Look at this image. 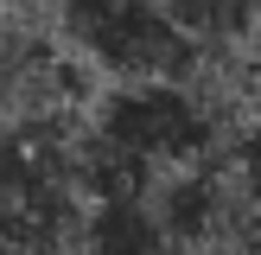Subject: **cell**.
<instances>
[{"label": "cell", "mask_w": 261, "mask_h": 255, "mask_svg": "<svg viewBox=\"0 0 261 255\" xmlns=\"http://www.w3.org/2000/svg\"><path fill=\"white\" fill-rule=\"evenodd\" d=\"M83 217V191L70 172V134L32 128V115L0 128V230L32 249L64 255Z\"/></svg>", "instance_id": "cell-3"}, {"label": "cell", "mask_w": 261, "mask_h": 255, "mask_svg": "<svg viewBox=\"0 0 261 255\" xmlns=\"http://www.w3.org/2000/svg\"><path fill=\"white\" fill-rule=\"evenodd\" d=\"M249 7H255V19H261V0H249Z\"/></svg>", "instance_id": "cell-7"}, {"label": "cell", "mask_w": 261, "mask_h": 255, "mask_svg": "<svg viewBox=\"0 0 261 255\" xmlns=\"http://www.w3.org/2000/svg\"><path fill=\"white\" fill-rule=\"evenodd\" d=\"M7 58H13V32L0 26V83H7Z\"/></svg>", "instance_id": "cell-6"}, {"label": "cell", "mask_w": 261, "mask_h": 255, "mask_svg": "<svg viewBox=\"0 0 261 255\" xmlns=\"http://www.w3.org/2000/svg\"><path fill=\"white\" fill-rule=\"evenodd\" d=\"M0 255H51V249H32V242H19V236H7V230H0Z\"/></svg>", "instance_id": "cell-5"}, {"label": "cell", "mask_w": 261, "mask_h": 255, "mask_svg": "<svg viewBox=\"0 0 261 255\" xmlns=\"http://www.w3.org/2000/svg\"><path fill=\"white\" fill-rule=\"evenodd\" d=\"M83 134L160 185L178 166H204L223 153V109L198 89V76H115L83 115Z\"/></svg>", "instance_id": "cell-1"}, {"label": "cell", "mask_w": 261, "mask_h": 255, "mask_svg": "<svg viewBox=\"0 0 261 255\" xmlns=\"http://www.w3.org/2000/svg\"><path fill=\"white\" fill-rule=\"evenodd\" d=\"M51 19L70 58L115 76H198L204 51L178 26L172 0H51Z\"/></svg>", "instance_id": "cell-2"}, {"label": "cell", "mask_w": 261, "mask_h": 255, "mask_svg": "<svg viewBox=\"0 0 261 255\" xmlns=\"http://www.w3.org/2000/svg\"><path fill=\"white\" fill-rule=\"evenodd\" d=\"M70 249L76 255H178V242L153 211V191H115V198H83Z\"/></svg>", "instance_id": "cell-4"}]
</instances>
